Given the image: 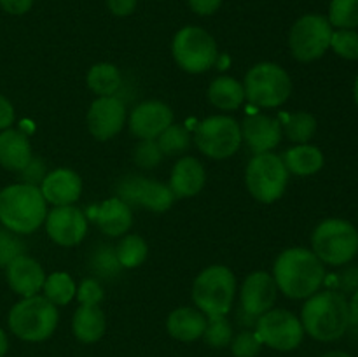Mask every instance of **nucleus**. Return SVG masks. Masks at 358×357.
<instances>
[{"instance_id": "nucleus-21", "label": "nucleus", "mask_w": 358, "mask_h": 357, "mask_svg": "<svg viewBox=\"0 0 358 357\" xmlns=\"http://www.w3.org/2000/svg\"><path fill=\"white\" fill-rule=\"evenodd\" d=\"M206 182V172L201 161L185 156L177 161L171 170L170 189L175 198H191L203 189Z\"/></svg>"}, {"instance_id": "nucleus-30", "label": "nucleus", "mask_w": 358, "mask_h": 357, "mask_svg": "<svg viewBox=\"0 0 358 357\" xmlns=\"http://www.w3.org/2000/svg\"><path fill=\"white\" fill-rule=\"evenodd\" d=\"M283 130L287 136L296 144H308L313 139L317 132V119L308 112H294V114L283 115Z\"/></svg>"}, {"instance_id": "nucleus-18", "label": "nucleus", "mask_w": 358, "mask_h": 357, "mask_svg": "<svg viewBox=\"0 0 358 357\" xmlns=\"http://www.w3.org/2000/svg\"><path fill=\"white\" fill-rule=\"evenodd\" d=\"M241 128V140H245L248 149L254 154L269 153L282 140V126L278 119L269 115L252 114L247 115Z\"/></svg>"}, {"instance_id": "nucleus-11", "label": "nucleus", "mask_w": 358, "mask_h": 357, "mask_svg": "<svg viewBox=\"0 0 358 357\" xmlns=\"http://www.w3.org/2000/svg\"><path fill=\"white\" fill-rule=\"evenodd\" d=\"M194 142L205 156L226 160L241 146V128L229 115H212L194 130Z\"/></svg>"}, {"instance_id": "nucleus-26", "label": "nucleus", "mask_w": 358, "mask_h": 357, "mask_svg": "<svg viewBox=\"0 0 358 357\" xmlns=\"http://www.w3.org/2000/svg\"><path fill=\"white\" fill-rule=\"evenodd\" d=\"M282 160L290 174L301 175V177L317 174L324 167L322 150L318 147L310 146V144H297L296 147H292V149L283 154Z\"/></svg>"}, {"instance_id": "nucleus-2", "label": "nucleus", "mask_w": 358, "mask_h": 357, "mask_svg": "<svg viewBox=\"0 0 358 357\" xmlns=\"http://www.w3.org/2000/svg\"><path fill=\"white\" fill-rule=\"evenodd\" d=\"M304 332L318 342H336L348 331L350 307L343 294L336 290L315 293L308 298L301 312Z\"/></svg>"}, {"instance_id": "nucleus-23", "label": "nucleus", "mask_w": 358, "mask_h": 357, "mask_svg": "<svg viewBox=\"0 0 358 357\" xmlns=\"http://www.w3.org/2000/svg\"><path fill=\"white\" fill-rule=\"evenodd\" d=\"M31 158V146L24 133L10 128L0 133V164L3 168L21 172Z\"/></svg>"}, {"instance_id": "nucleus-33", "label": "nucleus", "mask_w": 358, "mask_h": 357, "mask_svg": "<svg viewBox=\"0 0 358 357\" xmlns=\"http://www.w3.org/2000/svg\"><path fill=\"white\" fill-rule=\"evenodd\" d=\"M90 268L91 272L96 273L100 279L108 280L117 276L119 272L122 270V266L121 262H119L114 247H110V245H100V247L91 254Z\"/></svg>"}, {"instance_id": "nucleus-29", "label": "nucleus", "mask_w": 358, "mask_h": 357, "mask_svg": "<svg viewBox=\"0 0 358 357\" xmlns=\"http://www.w3.org/2000/svg\"><path fill=\"white\" fill-rule=\"evenodd\" d=\"M44 296L51 301L52 304H66L72 301V298L76 296L77 287L73 284L72 276L69 273L56 272L52 275L45 276L44 280Z\"/></svg>"}, {"instance_id": "nucleus-40", "label": "nucleus", "mask_w": 358, "mask_h": 357, "mask_svg": "<svg viewBox=\"0 0 358 357\" xmlns=\"http://www.w3.org/2000/svg\"><path fill=\"white\" fill-rule=\"evenodd\" d=\"M77 300L80 304H98L103 300V289L96 279H86L77 289Z\"/></svg>"}, {"instance_id": "nucleus-35", "label": "nucleus", "mask_w": 358, "mask_h": 357, "mask_svg": "<svg viewBox=\"0 0 358 357\" xmlns=\"http://www.w3.org/2000/svg\"><path fill=\"white\" fill-rule=\"evenodd\" d=\"M205 340L206 345L213 346V349H224L229 346L233 342V326L227 321L226 315L222 317H208L206 321V329L201 336Z\"/></svg>"}, {"instance_id": "nucleus-44", "label": "nucleus", "mask_w": 358, "mask_h": 357, "mask_svg": "<svg viewBox=\"0 0 358 357\" xmlns=\"http://www.w3.org/2000/svg\"><path fill=\"white\" fill-rule=\"evenodd\" d=\"M189 7L199 16H210L215 10H219L222 0H187Z\"/></svg>"}, {"instance_id": "nucleus-48", "label": "nucleus", "mask_w": 358, "mask_h": 357, "mask_svg": "<svg viewBox=\"0 0 358 357\" xmlns=\"http://www.w3.org/2000/svg\"><path fill=\"white\" fill-rule=\"evenodd\" d=\"M322 357H352V356H350V354H346V352H341V350H332V352L324 354Z\"/></svg>"}, {"instance_id": "nucleus-41", "label": "nucleus", "mask_w": 358, "mask_h": 357, "mask_svg": "<svg viewBox=\"0 0 358 357\" xmlns=\"http://www.w3.org/2000/svg\"><path fill=\"white\" fill-rule=\"evenodd\" d=\"M45 163L41 158H31L30 163L21 170V178H23L24 184L37 186L42 184V181L45 178Z\"/></svg>"}, {"instance_id": "nucleus-5", "label": "nucleus", "mask_w": 358, "mask_h": 357, "mask_svg": "<svg viewBox=\"0 0 358 357\" xmlns=\"http://www.w3.org/2000/svg\"><path fill=\"white\" fill-rule=\"evenodd\" d=\"M236 279L227 266L213 265L203 270L192 284V301L206 317H222L231 310Z\"/></svg>"}, {"instance_id": "nucleus-9", "label": "nucleus", "mask_w": 358, "mask_h": 357, "mask_svg": "<svg viewBox=\"0 0 358 357\" xmlns=\"http://www.w3.org/2000/svg\"><path fill=\"white\" fill-rule=\"evenodd\" d=\"M171 52L182 70L189 74L206 72L217 59V44L212 35L199 27H184L171 42Z\"/></svg>"}, {"instance_id": "nucleus-16", "label": "nucleus", "mask_w": 358, "mask_h": 357, "mask_svg": "<svg viewBox=\"0 0 358 357\" xmlns=\"http://www.w3.org/2000/svg\"><path fill=\"white\" fill-rule=\"evenodd\" d=\"M173 122V112L157 100L143 102L129 115V130L140 140H156Z\"/></svg>"}, {"instance_id": "nucleus-37", "label": "nucleus", "mask_w": 358, "mask_h": 357, "mask_svg": "<svg viewBox=\"0 0 358 357\" xmlns=\"http://www.w3.org/2000/svg\"><path fill=\"white\" fill-rule=\"evenodd\" d=\"M262 342L255 331H241L231 342V352L234 357H257L261 354Z\"/></svg>"}, {"instance_id": "nucleus-4", "label": "nucleus", "mask_w": 358, "mask_h": 357, "mask_svg": "<svg viewBox=\"0 0 358 357\" xmlns=\"http://www.w3.org/2000/svg\"><path fill=\"white\" fill-rule=\"evenodd\" d=\"M58 308L45 296L23 298L9 312V329L23 342L38 343L48 340L58 326Z\"/></svg>"}, {"instance_id": "nucleus-31", "label": "nucleus", "mask_w": 358, "mask_h": 357, "mask_svg": "<svg viewBox=\"0 0 358 357\" xmlns=\"http://www.w3.org/2000/svg\"><path fill=\"white\" fill-rule=\"evenodd\" d=\"M115 254H117L119 262L122 268H136L142 265L149 254V247H147L145 240L138 234H128L122 238L115 247Z\"/></svg>"}, {"instance_id": "nucleus-42", "label": "nucleus", "mask_w": 358, "mask_h": 357, "mask_svg": "<svg viewBox=\"0 0 358 357\" xmlns=\"http://www.w3.org/2000/svg\"><path fill=\"white\" fill-rule=\"evenodd\" d=\"M136 4L138 0H107L108 10L119 18L129 16L136 9Z\"/></svg>"}, {"instance_id": "nucleus-10", "label": "nucleus", "mask_w": 358, "mask_h": 357, "mask_svg": "<svg viewBox=\"0 0 358 357\" xmlns=\"http://www.w3.org/2000/svg\"><path fill=\"white\" fill-rule=\"evenodd\" d=\"M332 38V24L322 14H306L290 28L289 48L294 58L308 63L322 58Z\"/></svg>"}, {"instance_id": "nucleus-1", "label": "nucleus", "mask_w": 358, "mask_h": 357, "mask_svg": "<svg viewBox=\"0 0 358 357\" xmlns=\"http://www.w3.org/2000/svg\"><path fill=\"white\" fill-rule=\"evenodd\" d=\"M273 279L287 298L304 300L313 296L324 284V262L308 248H287L276 258Z\"/></svg>"}, {"instance_id": "nucleus-43", "label": "nucleus", "mask_w": 358, "mask_h": 357, "mask_svg": "<svg viewBox=\"0 0 358 357\" xmlns=\"http://www.w3.org/2000/svg\"><path fill=\"white\" fill-rule=\"evenodd\" d=\"M31 6H34V0H0V7L13 16H21V14L28 13Z\"/></svg>"}, {"instance_id": "nucleus-34", "label": "nucleus", "mask_w": 358, "mask_h": 357, "mask_svg": "<svg viewBox=\"0 0 358 357\" xmlns=\"http://www.w3.org/2000/svg\"><path fill=\"white\" fill-rule=\"evenodd\" d=\"M327 20L338 30H355L358 27V0H332Z\"/></svg>"}, {"instance_id": "nucleus-19", "label": "nucleus", "mask_w": 358, "mask_h": 357, "mask_svg": "<svg viewBox=\"0 0 358 357\" xmlns=\"http://www.w3.org/2000/svg\"><path fill=\"white\" fill-rule=\"evenodd\" d=\"M7 282L10 289L23 298L35 296L42 289L45 273L34 258L20 254L6 266Z\"/></svg>"}, {"instance_id": "nucleus-27", "label": "nucleus", "mask_w": 358, "mask_h": 357, "mask_svg": "<svg viewBox=\"0 0 358 357\" xmlns=\"http://www.w3.org/2000/svg\"><path fill=\"white\" fill-rule=\"evenodd\" d=\"M208 100L222 111H236L245 100L243 84L229 76L217 77L208 86Z\"/></svg>"}, {"instance_id": "nucleus-12", "label": "nucleus", "mask_w": 358, "mask_h": 357, "mask_svg": "<svg viewBox=\"0 0 358 357\" xmlns=\"http://www.w3.org/2000/svg\"><path fill=\"white\" fill-rule=\"evenodd\" d=\"M255 335L259 336L262 345L280 352H290L303 343L304 328L301 318H297L292 312L276 308L257 317Z\"/></svg>"}, {"instance_id": "nucleus-8", "label": "nucleus", "mask_w": 358, "mask_h": 357, "mask_svg": "<svg viewBox=\"0 0 358 357\" xmlns=\"http://www.w3.org/2000/svg\"><path fill=\"white\" fill-rule=\"evenodd\" d=\"M248 192L261 203H273L285 192L289 170L280 156L273 153L255 154L245 174Z\"/></svg>"}, {"instance_id": "nucleus-13", "label": "nucleus", "mask_w": 358, "mask_h": 357, "mask_svg": "<svg viewBox=\"0 0 358 357\" xmlns=\"http://www.w3.org/2000/svg\"><path fill=\"white\" fill-rule=\"evenodd\" d=\"M117 198L129 206L140 205L157 214L170 210L175 202V195L171 192L170 186L149 181L145 177H138V175H129L119 182Z\"/></svg>"}, {"instance_id": "nucleus-32", "label": "nucleus", "mask_w": 358, "mask_h": 357, "mask_svg": "<svg viewBox=\"0 0 358 357\" xmlns=\"http://www.w3.org/2000/svg\"><path fill=\"white\" fill-rule=\"evenodd\" d=\"M163 156H177L185 153L191 146V135L187 128L182 125H170L156 139Z\"/></svg>"}, {"instance_id": "nucleus-25", "label": "nucleus", "mask_w": 358, "mask_h": 357, "mask_svg": "<svg viewBox=\"0 0 358 357\" xmlns=\"http://www.w3.org/2000/svg\"><path fill=\"white\" fill-rule=\"evenodd\" d=\"M96 223L100 230L108 237H121L131 227V206L126 205L117 196L105 200L96 209Z\"/></svg>"}, {"instance_id": "nucleus-38", "label": "nucleus", "mask_w": 358, "mask_h": 357, "mask_svg": "<svg viewBox=\"0 0 358 357\" xmlns=\"http://www.w3.org/2000/svg\"><path fill=\"white\" fill-rule=\"evenodd\" d=\"M133 160L138 164L140 168H154L161 163L163 160V153H161L159 146H157L156 140H142L138 146L135 147V153H133Z\"/></svg>"}, {"instance_id": "nucleus-45", "label": "nucleus", "mask_w": 358, "mask_h": 357, "mask_svg": "<svg viewBox=\"0 0 358 357\" xmlns=\"http://www.w3.org/2000/svg\"><path fill=\"white\" fill-rule=\"evenodd\" d=\"M14 122V108L13 104L7 100L3 94H0V130L10 128V125Z\"/></svg>"}, {"instance_id": "nucleus-24", "label": "nucleus", "mask_w": 358, "mask_h": 357, "mask_svg": "<svg viewBox=\"0 0 358 357\" xmlns=\"http://www.w3.org/2000/svg\"><path fill=\"white\" fill-rule=\"evenodd\" d=\"M73 336L80 343H94L107 331V317L98 304H80L72 318Z\"/></svg>"}, {"instance_id": "nucleus-7", "label": "nucleus", "mask_w": 358, "mask_h": 357, "mask_svg": "<svg viewBox=\"0 0 358 357\" xmlns=\"http://www.w3.org/2000/svg\"><path fill=\"white\" fill-rule=\"evenodd\" d=\"M245 98L257 107H278L289 100L292 93V80L276 63L262 62L252 66L245 76Z\"/></svg>"}, {"instance_id": "nucleus-46", "label": "nucleus", "mask_w": 358, "mask_h": 357, "mask_svg": "<svg viewBox=\"0 0 358 357\" xmlns=\"http://www.w3.org/2000/svg\"><path fill=\"white\" fill-rule=\"evenodd\" d=\"M348 307H350V321H352L353 324H358V289L355 290V294H353Z\"/></svg>"}, {"instance_id": "nucleus-47", "label": "nucleus", "mask_w": 358, "mask_h": 357, "mask_svg": "<svg viewBox=\"0 0 358 357\" xmlns=\"http://www.w3.org/2000/svg\"><path fill=\"white\" fill-rule=\"evenodd\" d=\"M7 349H9V340H7L6 332L0 329V357H3L7 354Z\"/></svg>"}, {"instance_id": "nucleus-17", "label": "nucleus", "mask_w": 358, "mask_h": 357, "mask_svg": "<svg viewBox=\"0 0 358 357\" xmlns=\"http://www.w3.org/2000/svg\"><path fill=\"white\" fill-rule=\"evenodd\" d=\"M276 289L275 279L269 273H250L241 286V307L252 317H261L275 304Z\"/></svg>"}, {"instance_id": "nucleus-15", "label": "nucleus", "mask_w": 358, "mask_h": 357, "mask_svg": "<svg viewBox=\"0 0 358 357\" xmlns=\"http://www.w3.org/2000/svg\"><path fill=\"white\" fill-rule=\"evenodd\" d=\"M87 130L96 140H110L126 121L124 104L117 97H100L91 104L86 115Z\"/></svg>"}, {"instance_id": "nucleus-3", "label": "nucleus", "mask_w": 358, "mask_h": 357, "mask_svg": "<svg viewBox=\"0 0 358 357\" xmlns=\"http://www.w3.org/2000/svg\"><path fill=\"white\" fill-rule=\"evenodd\" d=\"M48 206L37 186L13 184L0 191V223L17 234H30L41 227Z\"/></svg>"}, {"instance_id": "nucleus-39", "label": "nucleus", "mask_w": 358, "mask_h": 357, "mask_svg": "<svg viewBox=\"0 0 358 357\" xmlns=\"http://www.w3.org/2000/svg\"><path fill=\"white\" fill-rule=\"evenodd\" d=\"M23 254V244L13 231L0 230V268H6L14 258Z\"/></svg>"}, {"instance_id": "nucleus-49", "label": "nucleus", "mask_w": 358, "mask_h": 357, "mask_svg": "<svg viewBox=\"0 0 358 357\" xmlns=\"http://www.w3.org/2000/svg\"><path fill=\"white\" fill-rule=\"evenodd\" d=\"M353 97H355V102H357V105H358V76H357V79H355V86H353Z\"/></svg>"}, {"instance_id": "nucleus-6", "label": "nucleus", "mask_w": 358, "mask_h": 357, "mask_svg": "<svg viewBox=\"0 0 358 357\" xmlns=\"http://www.w3.org/2000/svg\"><path fill=\"white\" fill-rule=\"evenodd\" d=\"M311 245L322 262L346 265L358 254V231L345 219H325L315 227Z\"/></svg>"}, {"instance_id": "nucleus-28", "label": "nucleus", "mask_w": 358, "mask_h": 357, "mask_svg": "<svg viewBox=\"0 0 358 357\" xmlns=\"http://www.w3.org/2000/svg\"><path fill=\"white\" fill-rule=\"evenodd\" d=\"M87 86L93 93L100 97H114L122 84V76L119 69L112 63H96L87 72Z\"/></svg>"}, {"instance_id": "nucleus-22", "label": "nucleus", "mask_w": 358, "mask_h": 357, "mask_svg": "<svg viewBox=\"0 0 358 357\" xmlns=\"http://www.w3.org/2000/svg\"><path fill=\"white\" fill-rule=\"evenodd\" d=\"M206 315L201 310L191 307H182L168 315L166 329L171 338L178 342H196L206 329Z\"/></svg>"}, {"instance_id": "nucleus-20", "label": "nucleus", "mask_w": 358, "mask_h": 357, "mask_svg": "<svg viewBox=\"0 0 358 357\" xmlns=\"http://www.w3.org/2000/svg\"><path fill=\"white\" fill-rule=\"evenodd\" d=\"M83 181L79 175L69 168H58L45 175L41 184V192L45 202L56 206L72 205L80 198Z\"/></svg>"}, {"instance_id": "nucleus-36", "label": "nucleus", "mask_w": 358, "mask_h": 357, "mask_svg": "<svg viewBox=\"0 0 358 357\" xmlns=\"http://www.w3.org/2000/svg\"><path fill=\"white\" fill-rule=\"evenodd\" d=\"M331 48L338 56L345 59H358V31L338 30L332 31Z\"/></svg>"}, {"instance_id": "nucleus-14", "label": "nucleus", "mask_w": 358, "mask_h": 357, "mask_svg": "<svg viewBox=\"0 0 358 357\" xmlns=\"http://www.w3.org/2000/svg\"><path fill=\"white\" fill-rule=\"evenodd\" d=\"M45 231L49 238L63 247H73L86 237L87 220L80 209L72 205L55 206L45 216Z\"/></svg>"}]
</instances>
